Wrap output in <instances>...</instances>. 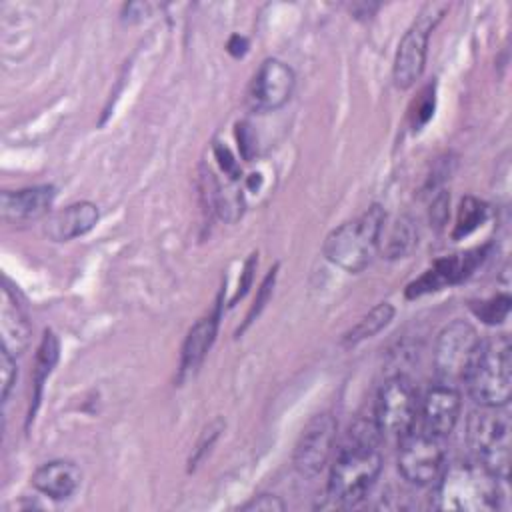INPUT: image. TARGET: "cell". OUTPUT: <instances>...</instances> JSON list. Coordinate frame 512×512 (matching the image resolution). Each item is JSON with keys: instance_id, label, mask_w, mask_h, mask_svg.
<instances>
[{"instance_id": "277c9868", "label": "cell", "mask_w": 512, "mask_h": 512, "mask_svg": "<svg viewBox=\"0 0 512 512\" xmlns=\"http://www.w3.org/2000/svg\"><path fill=\"white\" fill-rule=\"evenodd\" d=\"M464 384L478 406L508 404L512 390V344L508 334H496L482 342Z\"/></svg>"}, {"instance_id": "3957f363", "label": "cell", "mask_w": 512, "mask_h": 512, "mask_svg": "<svg viewBox=\"0 0 512 512\" xmlns=\"http://www.w3.org/2000/svg\"><path fill=\"white\" fill-rule=\"evenodd\" d=\"M372 442L346 440L328 476V494L342 506L358 504L382 472V456Z\"/></svg>"}, {"instance_id": "7c38bea8", "label": "cell", "mask_w": 512, "mask_h": 512, "mask_svg": "<svg viewBox=\"0 0 512 512\" xmlns=\"http://www.w3.org/2000/svg\"><path fill=\"white\" fill-rule=\"evenodd\" d=\"M460 408H462V400H460L458 388L438 382L426 392L420 404L424 432L436 438H446L458 424Z\"/></svg>"}, {"instance_id": "52a82bcc", "label": "cell", "mask_w": 512, "mask_h": 512, "mask_svg": "<svg viewBox=\"0 0 512 512\" xmlns=\"http://www.w3.org/2000/svg\"><path fill=\"white\" fill-rule=\"evenodd\" d=\"M418 406V394L410 378L404 374L388 378L374 404V422L380 434L400 440L404 434L414 430Z\"/></svg>"}, {"instance_id": "f1b7e54d", "label": "cell", "mask_w": 512, "mask_h": 512, "mask_svg": "<svg viewBox=\"0 0 512 512\" xmlns=\"http://www.w3.org/2000/svg\"><path fill=\"white\" fill-rule=\"evenodd\" d=\"M254 268H256V258L252 256V258L246 262V268H244V276H242V282L238 284V290H236L234 298L230 300V306H232V304H236V302H238V298H242V296L248 292V288H250V284H252V272H254Z\"/></svg>"}, {"instance_id": "e0dca14e", "label": "cell", "mask_w": 512, "mask_h": 512, "mask_svg": "<svg viewBox=\"0 0 512 512\" xmlns=\"http://www.w3.org/2000/svg\"><path fill=\"white\" fill-rule=\"evenodd\" d=\"M2 348H6L10 354H20L30 340V326L18 304L12 300V294L8 288L2 292Z\"/></svg>"}, {"instance_id": "f546056e", "label": "cell", "mask_w": 512, "mask_h": 512, "mask_svg": "<svg viewBox=\"0 0 512 512\" xmlns=\"http://www.w3.org/2000/svg\"><path fill=\"white\" fill-rule=\"evenodd\" d=\"M246 48H248V42H246L244 36L234 34V36L230 38V42H228V52L234 54V56H242V54L246 52Z\"/></svg>"}, {"instance_id": "4316f807", "label": "cell", "mask_w": 512, "mask_h": 512, "mask_svg": "<svg viewBox=\"0 0 512 512\" xmlns=\"http://www.w3.org/2000/svg\"><path fill=\"white\" fill-rule=\"evenodd\" d=\"M426 98H420L414 114V126L426 124L434 114V94H424Z\"/></svg>"}, {"instance_id": "7402d4cb", "label": "cell", "mask_w": 512, "mask_h": 512, "mask_svg": "<svg viewBox=\"0 0 512 512\" xmlns=\"http://www.w3.org/2000/svg\"><path fill=\"white\" fill-rule=\"evenodd\" d=\"M472 310L486 324H498L510 312V296L508 294L494 296V298H490L486 302H480V306H472Z\"/></svg>"}, {"instance_id": "6da1fadb", "label": "cell", "mask_w": 512, "mask_h": 512, "mask_svg": "<svg viewBox=\"0 0 512 512\" xmlns=\"http://www.w3.org/2000/svg\"><path fill=\"white\" fill-rule=\"evenodd\" d=\"M498 478L478 462L446 464L442 476L434 484V508L438 510H494L500 506Z\"/></svg>"}, {"instance_id": "d4e9b609", "label": "cell", "mask_w": 512, "mask_h": 512, "mask_svg": "<svg viewBox=\"0 0 512 512\" xmlns=\"http://www.w3.org/2000/svg\"><path fill=\"white\" fill-rule=\"evenodd\" d=\"M274 278H276V268L268 272V276L264 278L262 286L258 288V296H256V300H254V304H252V308H250V312H248V316H246V324H244V326H248V324L254 320V316H258L260 310L266 306V302H268V298H270V294H272Z\"/></svg>"}, {"instance_id": "8992f818", "label": "cell", "mask_w": 512, "mask_h": 512, "mask_svg": "<svg viewBox=\"0 0 512 512\" xmlns=\"http://www.w3.org/2000/svg\"><path fill=\"white\" fill-rule=\"evenodd\" d=\"M482 340L476 328L466 320H452L446 324L434 346V372L440 384L456 386L466 380Z\"/></svg>"}, {"instance_id": "5b68a950", "label": "cell", "mask_w": 512, "mask_h": 512, "mask_svg": "<svg viewBox=\"0 0 512 512\" xmlns=\"http://www.w3.org/2000/svg\"><path fill=\"white\" fill-rule=\"evenodd\" d=\"M510 412L504 406H480L468 418V444L476 462L498 480H508L510 470Z\"/></svg>"}, {"instance_id": "ffe728a7", "label": "cell", "mask_w": 512, "mask_h": 512, "mask_svg": "<svg viewBox=\"0 0 512 512\" xmlns=\"http://www.w3.org/2000/svg\"><path fill=\"white\" fill-rule=\"evenodd\" d=\"M486 204L480 202L478 198L474 196H466L462 198L460 202V208H458V218H456V224H454V232H452V238L458 240L462 236H468L470 232H474L486 218Z\"/></svg>"}, {"instance_id": "cb8c5ba5", "label": "cell", "mask_w": 512, "mask_h": 512, "mask_svg": "<svg viewBox=\"0 0 512 512\" xmlns=\"http://www.w3.org/2000/svg\"><path fill=\"white\" fill-rule=\"evenodd\" d=\"M286 508V504L274 496V494H260L254 496L252 500H248L242 510H250V512H282Z\"/></svg>"}, {"instance_id": "9c48e42d", "label": "cell", "mask_w": 512, "mask_h": 512, "mask_svg": "<svg viewBox=\"0 0 512 512\" xmlns=\"http://www.w3.org/2000/svg\"><path fill=\"white\" fill-rule=\"evenodd\" d=\"M446 452L442 438L428 432L410 430L400 438L398 446V470L410 484L432 486L438 482L446 468Z\"/></svg>"}, {"instance_id": "83f0119b", "label": "cell", "mask_w": 512, "mask_h": 512, "mask_svg": "<svg viewBox=\"0 0 512 512\" xmlns=\"http://www.w3.org/2000/svg\"><path fill=\"white\" fill-rule=\"evenodd\" d=\"M448 216V196L442 192L436 196V200L432 202V210H430V220L436 224V226H442L444 220Z\"/></svg>"}, {"instance_id": "5bb4252c", "label": "cell", "mask_w": 512, "mask_h": 512, "mask_svg": "<svg viewBox=\"0 0 512 512\" xmlns=\"http://www.w3.org/2000/svg\"><path fill=\"white\" fill-rule=\"evenodd\" d=\"M96 222H98V206L82 200L54 212L48 218L44 232L54 242H66L90 232L96 226Z\"/></svg>"}, {"instance_id": "30bf717a", "label": "cell", "mask_w": 512, "mask_h": 512, "mask_svg": "<svg viewBox=\"0 0 512 512\" xmlns=\"http://www.w3.org/2000/svg\"><path fill=\"white\" fill-rule=\"evenodd\" d=\"M294 84V70L282 60L268 58L254 72L246 92V102L254 112H274L290 100Z\"/></svg>"}, {"instance_id": "603a6c76", "label": "cell", "mask_w": 512, "mask_h": 512, "mask_svg": "<svg viewBox=\"0 0 512 512\" xmlns=\"http://www.w3.org/2000/svg\"><path fill=\"white\" fill-rule=\"evenodd\" d=\"M16 374H18V368H16V360H14V354H10L6 348H2L0 352V376H2V400L6 402L14 382H16Z\"/></svg>"}, {"instance_id": "9a60e30c", "label": "cell", "mask_w": 512, "mask_h": 512, "mask_svg": "<svg viewBox=\"0 0 512 512\" xmlns=\"http://www.w3.org/2000/svg\"><path fill=\"white\" fill-rule=\"evenodd\" d=\"M82 482L80 468L70 460H52L36 468L32 474V486L52 500L70 498Z\"/></svg>"}, {"instance_id": "ac0fdd59", "label": "cell", "mask_w": 512, "mask_h": 512, "mask_svg": "<svg viewBox=\"0 0 512 512\" xmlns=\"http://www.w3.org/2000/svg\"><path fill=\"white\" fill-rule=\"evenodd\" d=\"M418 244V226L410 216H398L390 226H382L378 250L388 260L408 256Z\"/></svg>"}, {"instance_id": "8fae6325", "label": "cell", "mask_w": 512, "mask_h": 512, "mask_svg": "<svg viewBox=\"0 0 512 512\" xmlns=\"http://www.w3.org/2000/svg\"><path fill=\"white\" fill-rule=\"evenodd\" d=\"M336 442V420L330 412L316 414L302 430L294 450V468L306 478L318 476L328 464Z\"/></svg>"}, {"instance_id": "ba28073f", "label": "cell", "mask_w": 512, "mask_h": 512, "mask_svg": "<svg viewBox=\"0 0 512 512\" xmlns=\"http://www.w3.org/2000/svg\"><path fill=\"white\" fill-rule=\"evenodd\" d=\"M446 6L442 4H428L420 16L414 20V24L404 32L396 58H394V84L402 90L410 88L416 84V80L424 72L426 64V52H428V38L436 22L444 16Z\"/></svg>"}, {"instance_id": "d6986e66", "label": "cell", "mask_w": 512, "mask_h": 512, "mask_svg": "<svg viewBox=\"0 0 512 512\" xmlns=\"http://www.w3.org/2000/svg\"><path fill=\"white\" fill-rule=\"evenodd\" d=\"M392 318H394V306H392L390 302H380V304H376L368 314H364V316L358 320L356 326H352V328L344 334L342 342H344L346 346H354V344H358V342H362V340H366V338H372V336H376L382 328H386Z\"/></svg>"}, {"instance_id": "4fadbf2b", "label": "cell", "mask_w": 512, "mask_h": 512, "mask_svg": "<svg viewBox=\"0 0 512 512\" xmlns=\"http://www.w3.org/2000/svg\"><path fill=\"white\" fill-rule=\"evenodd\" d=\"M56 198V188L50 184L30 186L20 190H4L0 196V214L6 222L24 224L48 214Z\"/></svg>"}, {"instance_id": "7a4b0ae2", "label": "cell", "mask_w": 512, "mask_h": 512, "mask_svg": "<svg viewBox=\"0 0 512 512\" xmlns=\"http://www.w3.org/2000/svg\"><path fill=\"white\" fill-rule=\"evenodd\" d=\"M386 212L372 204L358 218L334 228L324 240V256L346 272H362L378 252Z\"/></svg>"}, {"instance_id": "44dd1931", "label": "cell", "mask_w": 512, "mask_h": 512, "mask_svg": "<svg viewBox=\"0 0 512 512\" xmlns=\"http://www.w3.org/2000/svg\"><path fill=\"white\" fill-rule=\"evenodd\" d=\"M58 360V340L52 332H44V338H42V344L38 348V358H36V370H34V386H36V392H34V404H38V398H40V390H42V384L44 380L48 378L52 366L56 364Z\"/></svg>"}, {"instance_id": "2e32d148", "label": "cell", "mask_w": 512, "mask_h": 512, "mask_svg": "<svg viewBox=\"0 0 512 512\" xmlns=\"http://www.w3.org/2000/svg\"><path fill=\"white\" fill-rule=\"evenodd\" d=\"M220 322V306H216L210 314L200 318L186 334L180 354V376H186L204 362L208 350L212 348Z\"/></svg>"}, {"instance_id": "484cf974", "label": "cell", "mask_w": 512, "mask_h": 512, "mask_svg": "<svg viewBox=\"0 0 512 512\" xmlns=\"http://www.w3.org/2000/svg\"><path fill=\"white\" fill-rule=\"evenodd\" d=\"M214 152H216V158H218L220 168H222L232 180H236V178H238V164H236V160L232 158L230 150H228L226 146H216Z\"/></svg>"}]
</instances>
